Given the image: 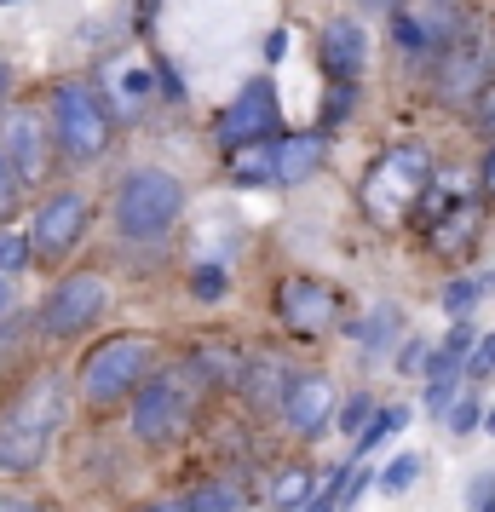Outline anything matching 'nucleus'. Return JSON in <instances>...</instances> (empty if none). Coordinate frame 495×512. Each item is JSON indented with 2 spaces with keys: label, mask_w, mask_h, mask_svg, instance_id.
Here are the masks:
<instances>
[{
  "label": "nucleus",
  "mask_w": 495,
  "mask_h": 512,
  "mask_svg": "<svg viewBox=\"0 0 495 512\" xmlns=\"http://www.w3.org/2000/svg\"><path fill=\"white\" fill-rule=\"evenodd\" d=\"M0 162L12 167V179L18 185H35L52 162V139H47V121L24 110V104H12V110H0Z\"/></svg>",
  "instance_id": "nucleus-8"
},
{
  "label": "nucleus",
  "mask_w": 495,
  "mask_h": 512,
  "mask_svg": "<svg viewBox=\"0 0 495 512\" xmlns=\"http://www.w3.org/2000/svg\"><path fill=\"white\" fill-rule=\"evenodd\" d=\"M375 415V397H363L357 392L352 403H346V409H340V432H363V420Z\"/></svg>",
  "instance_id": "nucleus-30"
},
{
  "label": "nucleus",
  "mask_w": 495,
  "mask_h": 512,
  "mask_svg": "<svg viewBox=\"0 0 495 512\" xmlns=\"http://www.w3.org/2000/svg\"><path fill=\"white\" fill-rule=\"evenodd\" d=\"M392 29H398V41L409 52H449L455 41H461V18L449 12V6H415V12H392Z\"/></svg>",
  "instance_id": "nucleus-14"
},
{
  "label": "nucleus",
  "mask_w": 495,
  "mask_h": 512,
  "mask_svg": "<svg viewBox=\"0 0 495 512\" xmlns=\"http://www.w3.org/2000/svg\"><path fill=\"white\" fill-rule=\"evenodd\" d=\"M277 305H283V323L294 334H306V340H323L340 323V288H329V282H317V277H288Z\"/></svg>",
  "instance_id": "nucleus-9"
},
{
  "label": "nucleus",
  "mask_w": 495,
  "mask_h": 512,
  "mask_svg": "<svg viewBox=\"0 0 495 512\" xmlns=\"http://www.w3.org/2000/svg\"><path fill=\"white\" fill-rule=\"evenodd\" d=\"M150 87H156V75H150V70H133V75H127V93H133V98H144Z\"/></svg>",
  "instance_id": "nucleus-38"
},
{
  "label": "nucleus",
  "mask_w": 495,
  "mask_h": 512,
  "mask_svg": "<svg viewBox=\"0 0 495 512\" xmlns=\"http://www.w3.org/2000/svg\"><path fill=\"white\" fill-rule=\"evenodd\" d=\"M490 501H495V472H478L467 484V512H484Z\"/></svg>",
  "instance_id": "nucleus-32"
},
{
  "label": "nucleus",
  "mask_w": 495,
  "mask_h": 512,
  "mask_svg": "<svg viewBox=\"0 0 495 512\" xmlns=\"http://www.w3.org/2000/svg\"><path fill=\"white\" fill-rule=\"evenodd\" d=\"M403 426H409V409H403V403H386V409H375V415L363 420V432H357V455H369V449H380L386 438H398Z\"/></svg>",
  "instance_id": "nucleus-21"
},
{
  "label": "nucleus",
  "mask_w": 495,
  "mask_h": 512,
  "mask_svg": "<svg viewBox=\"0 0 495 512\" xmlns=\"http://www.w3.org/2000/svg\"><path fill=\"white\" fill-rule=\"evenodd\" d=\"M438 6H449V0H438Z\"/></svg>",
  "instance_id": "nucleus-48"
},
{
  "label": "nucleus",
  "mask_w": 495,
  "mask_h": 512,
  "mask_svg": "<svg viewBox=\"0 0 495 512\" xmlns=\"http://www.w3.org/2000/svg\"><path fill=\"white\" fill-rule=\"evenodd\" d=\"M52 139H58V150L81 167L104 156V144H110V110L98 104L93 87L64 81V87L52 93Z\"/></svg>",
  "instance_id": "nucleus-6"
},
{
  "label": "nucleus",
  "mask_w": 495,
  "mask_h": 512,
  "mask_svg": "<svg viewBox=\"0 0 495 512\" xmlns=\"http://www.w3.org/2000/svg\"><path fill=\"white\" fill-rule=\"evenodd\" d=\"M271 150H277V144H242V150H236V162H231V173H236V185H265V179H271Z\"/></svg>",
  "instance_id": "nucleus-23"
},
{
  "label": "nucleus",
  "mask_w": 495,
  "mask_h": 512,
  "mask_svg": "<svg viewBox=\"0 0 495 512\" xmlns=\"http://www.w3.org/2000/svg\"><path fill=\"white\" fill-rule=\"evenodd\" d=\"M6 311H12V282L0 277V317H6Z\"/></svg>",
  "instance_id": "nucleus-43"
},
{
  "label": "nucleus",
  "mask_w": 495,
  "mask_h": 512,
  "mask_svg": "<svg viewBox=\"0 0 495 512\" xmlns=\"http://www.w3.org/2000/svg\"><path fill=\"white\" fill-rule=\"evenodd\" d=\"M311 495H317V484H311V466H283V472H277V489H271L277 512L311 507Z\"/></svg>",
  "instance_id": "nucleus-22"
},
{
  "label": "nucleus",
  "mask_w": 495,
  "mask_h": 512,
  "mask_svg": "<svg viewBox=\"0 0 495 512\" xmlns=\"http://www.w3.org/2000/svg\"><path fill=\"white\" fill-rule=\"evenodd\" d=\"M323 64H329L340 81H357L363 64H369V35L357 18H329L323 24Z\"/></svg>",
  "instance_id": "nucleus-15"
},
{
  "label": "nucleus",
  "mask_w": 495,
  "mask_h": 512,
  "mask_svg": "<svg viewBox=\"0 0 495 512\" xmlns=\"http://www.w3.org/2000/svg\"><path fill=\"white\" fill-rule=\"evenodd\" d=\"M484 432H490V438H495V409H490V415H484Z\"/></svg>",
  "instance_id": "nucleus-44"
},
{
  "label": "nucleus",
  "mask_w": 495,
  "mask_h": 512,
  "mask_svg": "<svg viewBox=\"0 0 495 512\" xmlns=\"http://www.w3.org/2000/svg\"><path fill=\"white\" fill-rule=\"evenodd\" d=\"M12 202H18V179H12V167L0 162V219L12 213Z\"/></svg>",
  "instance_id": "nucleus-35"
},
{
  "label": "nucleus",
  "mask_w": 495,
  "mask_h": 512,
  "mask_svg": "<svg viewBox=\"0 0 495 512\" xmlns=\"http://www.w3.org/2000/svg\"><path fill=\"white\" fill-rule=\"evenodd\" d=\"M472 121H478V133L495 139V87H484V93L472 98Z\"/></svg>",
  "instance_id": "nucleus-33"
},
{
  "label": "nucleus",
  "mask_w": 495,
  "mask_h": 512,
  "mask_svg": "<svg viewBox=\"0 0 495 512\" xmlns=\"http://www.w3.org/2000/svg\"><path fill=\"white\" fill-rule=\"evenodd\" d=\"M478 185H484V190H490V196H495V150H490V156H484V173H478Z\"/></svg>",
  "instance_id": "nucleus-41"
},
{
  "label": "nucleus",
  "mask_w": 495,
  "mask_h": 512,
  "mask_svg": "<svg viewBox=\"0 0 495 512\" xmlns=\"http://www.w3.org/2000/svg\"><path fill=\"white\" fill-rule=\"evenodd\" d=\"M29 236L24 231H0V277H12V271H29Z\"/></svg>",
  "instance_id": "nucleus-27"
},
{
  "label": "nucleus",
  "mask_w": 495,
  "mask_h": 512,
  "mask_svg": "<svg viewBox=\"0 0 495 512\" xmlns=\"http://www.w3.org/2000/svg\"><path fill=\"white\" fill-rule=\"evenodd\" d=\"M196 374L185 363H167V369L144 374L139 392H133V438L139 443H173L196 415Z\"/></svg>",
  "instance_id": "nucleus-3"
},
{
  "label": "nucleus",
  "mask_w": 495,
  "mask_h": 512,
  "mask_svg": "<svg viewBox=\"0 0 495 512\" xmlns=\"http://www.w3.org/2000/svg\"><path fill=\"white\" fill-rule=\"evenodd\" d=\"M421 363H426V340H409L398 351V369H421Z\"/></svg>",
  "instance_id": "nucleus-36"
},
{
  "label": "nucleus",
  "mask_w": 495,
  "mask_h": 512,
  "mask_svg": "<svg viewBox=\"0 0 495 512\" xmlns=\"http://www.w3.org/2000/svg\"><path fill=\"white\" fill-rule=\"evenodd\" d=\"M0 6H12V0H0Z\"/></svg>",
  "instance_id": "nucleus-47"
},
{
  "label": "nucleus",
  "mask_w": 495,
  "mask_h": 512,
  "mask_svg": "<svg viewBox=\"0 0 495 512\" xmlns=\"http://www.w3.org/2000/svg\"><path fill=\"white\" fill-rule=\"evenodd\" d=\"M478 420H484V403H478V392H472L467 403H455V409H449V432H455V438H467Z\"/></svg>",
  "instance_id": "nucleus-29"
},
{
  "label": "nucleus",
  "mask_w": 495,
  "mask_h": 512,
  "mask_svg": "<svg viewBox=\"0 0 495 512\" xmlns=\"http://www.w3.org/2000/svg\"><path fill=\"white\" fill-rule=\"evenodd\" d=\"M323 133H294V139H283L277 150H271V179L277 185H306L311 173L323 167Z\"/></svg>",
  "instance_id": "nucleus-16"
},
{
  "label": "nucleus",
  "mask_w": 495,
  "mask_h": 512,
  "mask_svg": "<svg viewBox=\"0 0 495 512\" xmlns=\"http://www.w3.org/2000/svg\"><path fill=\"white\" fill-rule=\"evenodd\" d=\"M478 300H484V288H478V277H455V282L444 288V311L455 317V323H467V311H472Z\"/></svg>",
  "instance_id": "nucleus-26"
},
{
  "label": "nucleus",
  "mask_w": 495,
  "mask_h": 512,
  "mask_svg": "<svg viewBox=\"0 0 495 512\" xmlns=\"http://www.w3.org/2000/svg\"><path fill=\"white\" fill-rule=\"evenodd\" d=\"M202 386H236V374H242V357L236 351H225V346H202L196 357L185 363Z\"/></svg>",
  "instance_id": "nucleus-20"
},
{
  "label": "nucleus",
  "mask_w": 495,
  "mask_h": 512,
  "mask_svg": "<svg viewBox=\"0 0 495 512\" xmlns=\"http://www.w3.org/2000/svg\"><path fill=\"white\" fill-rule=\"evenodd\" d=\"M87 231V196L81 190H58L41 202L35 213V231H29V254H47V259H64L81 242Z\"/></svg>",
  "instance_id": "nucleus-10"
},
{
  "label": "nucleus",
  "mask_w": 495,
  "mask_h": 512,
  "mask_svg": "<svg viewBox=\"0 0 495 512\" xmlns=\"http://www.w3.org/2000/svg\"><path fill=\"white\" fill-rule=\"evenodd\" d=\"M64 374L58 369H41L29 380L24 392L6 403V415H0V472H35V466L47 461L52 449V432L64 426V409H70V397H64Z\"/></svg>",
  "instance_id": "nucleus-1"
},
{
  "label": "nucleus",
  "mask_w": 495,
  "mask_h": 512,
  "mask_svg": "<svg viewBox=\"0 0 495 512\" xmlns=\"http://www.w3.org/2000/svg\"><path fill=\"white\" fill-rule=\"evenodd\" d=\"M185 213V185L167 167H133L116 190V231L127 242H156L173 231V219Z\"/></svg>",
  "instance_id": "nucleus-2"
},
{
  "label": "nucleus",
  "mask_w": 495,
  "mask_h": 512,
  "mask_svg": "<svg viewBox=\"0 0 495 512\" xmlns=\"http://www.w3.org/2000/svg\"><path fill=\"white\" fill-rule=\"evenodd\" d=\"M104 305H110V277H98V271H70V277L58 282L41 305V334L47 340H70L81 328H93L104 317Z\"/></svg>",
  "instance_id": "nucleus-7"
},
{
  "label": "nucleus",
  "mask_w": 495,
  "mask_h": 512,
  "mask_svg": "<svg viewBox=\"0 0 495 512\" xmlns=\"http://www.w3.org/2000/svg\"><path fill=\"white\" fill-rule=\"evenodd\" d=\"M438 98L444 104H455V110H467L472 98L490 87V52L472 47V41H455L449 52H438Z\"/></svg>",
  "instance_id": "nucleus-12"
},
{
  "label": "nucleus",
  "mask_w": 495,
  "mask_h": 512,
  "mask_svg": "<svg viewBox=\"0 0 495 512\" xmlns=\"http://www.w3.org/2000/svg\"><path fill=\"white\" fill-rule=\"evenodd\" d=\"M398 328H403V311L392 300H375L352 323V340H357V351H363V357H386V351L398 346Z\"/></svg>",
  "instance_id": "nucleus-18"
},
{
  "label": "nucleus",
  "mask_w": 495,
  "mask_h": 512,
  "mask_svg": "<svg viewBox=\"0 0 495 512\" xmlns=\"http://www.w3.org/2000/svg\"><path fill=\"white\" fill-rule=\"evenodd\" d=\"M144 512H179V507H144Z\"/></svg>",
  "instance_id": "nucleus-45"
},
{
  "label": "nucleus",
  "mask_w": 495,
  "mask_h": 512,
  "mask_svg": "<svg viewBox=\"0 0 495 512\" xmlns=\"http://www.w3.org/2000/svg\"><path fill=\"white\" fill-rule=\"evenodd\" d=\"M352 81H346V87H334V93H329V104H323V121H329V127H340V121H346V116H352Z\"/></svg>",
  "instance_id": "nucleus-31"
},
{
  "label": "nucleus",
  "mask_w": 495,
  "mask_h": 512,
  "mask_svg": "<svg viewBox=\"0 0 495 512\" xmlns=\"http://www.w3.org/2000/svg\"><path fill=\"white\" fill-rule=\"evenodd\" d=\"M334 403H340V392H334L329 374H288V386H283V415H288V426H294L300 438H323V426H329Z\"/></svg>",
  "instance_id": "nucleus-13"
},
{
  "label": "nucleus",
  "mask_w": 495,
  "mask_h": 512,
  "mask_svg": "<svg viewBox=\"0 0 495 512\" xmlns=\"http://www.w3.org/2000/svg\"><path fill=\"white\" fill-rule=\"evenodd\" d=\"M156 75H162V87H167V98H179V75L167 70V64H156Z\"/></svg>",
  "instance_id": "nucleus-42"
},
{
  "label": "nucleus",
  "mask_w": 495,
  "mask_h": 512,
  "mask_svg": "<svg viewBox=\"0 0 495 512\" xmlns=\"http://www.w3.org/2000/svg\"><path fill=\"white\" fill-rule=\"evenodd\" d=\"M179 512H242V489L236 484H202L196 495H185Z\"/></svg>",
  "instance_id": "nucleus-25"
},
{
  "label": "nucleus",
  "mask_w": 495,
  "mask_h": 512,
  "mask_svg": "<svg viewBox=\"0 0 495 512\" xmlns=\"http://www.w3.org/2000/svg\"><path fill=\"white\" fill-rule=\"evenodd\" d=\"M236 386H242V397H248L254 409H271V403H283L288 363H283V357H271V351H260V357H248V363H242Z\"/></svg>",
  "instance_id": "nucleus-17"
},
{
  "label": "nucleus",
  "mask_w": 495,
  "mask_h": 512,
  "mask_svg": "<svg viewBox=\"0 0 495 512\" xmlns=\"http://www.w3.org/2000/svg\"><path fill=\"white\" fill-rule=\"evenodd\" d=\"M472 236H478V202H461V208H449L444 219H432V248H438V254H461Z\"/></svg>",
  "instance_id": "nucleus-19"
},
{
  "label": "nucleus",
  "mask_w": 495,
  "mask_h": 512,
  "mask_svg": "<svg viewBox=\"0 0 495 512\" xmlns=\"http://www.w3.org/2000/svg\"><path fill=\"white\" fill-rule=\"evenodd\" d=\"M0 512H47V507L29 501V495H6V489H0Z\"/></svg>",
  "instance_id": "nucleus-37"
},
{
  "label": "nucleus",
  "mask_w": 495,
  "mask_h": 512,
  "mask_svg": "<svg viewBox=\"0 0 495 512\" xmlns=\"http://www.w3.org/2000/svg\"><path fill=\"white\" fill-rule=\"evenodd\" d=\"M484 512H495V501H490V507H484Z\"/></svg>",
  "instance_id": "nucleus-46"
},
{
  "label": "nucleus",
  "mask_w": 495,
  "mask_h": 512,
  "mask_svg": "<svg viewBox=\"0 0 495 512\" xmlns=\"http://www.w3.org/2000/svg\"><path fill=\"white\" fill-rule=\"evenodd\" d=\"M455 392H461V386H426V415H449Z\"/></svg>",
  "instance_id": "nucleus-34"
},
{
  "label": "nucleus",
  "mask_w": 495,
  "mask_h": 512,
  "mask_svg": "<svg viewBox=\"0 0 495 512\" xmlns=\"http://www.w3.org/2000/svg\"><path fill=\"white\" fill-rule=\"evenodd\" d=\"M432 156H426L421 144H398V150H386L375 167H369V179H363V208H369V219H380V225H392V219H403V213L421 202V190L432 185Z\"/></svg>",
  "instance_id": "nucleus-5"
},
{
  "label": "nucleus",
  "mask_w": 495,
  "mask_h": 512,
  "mask_svg": "<svg viewBox=\"0 0 495 512\" xmlns=\"http://www.w3.org/2000/svg\"><path fill=\"white\" fill-rule=\"evenodd\" d=\"M357 6H363V12H375V18H392V12H398V0H357Z\"/></svg>",
  "instance_id": "nucleus-40"
},
{
  "label": "nucleus",
  "mask_w": 495,
  "mask_h": 512,
  "mask_svg": "<svg viewBox=\"0 0 495 512\" xmlns=\"http://www.w3.org/2000/svg\"><path fill=\"white\" fill-rule=\"evenodd\" d=\"M150 334H110L104 346L87 351V363H81V397L93 403V409H110L121 403L127 392H139V380L150 374Z\"/></svg>",
  "instance_id": "nucleus-4"
},
{
  "label": "nucleus",
  "mask_w": 495,
  "mask_h": 512,
  "mask_svg": "<svg viewBox=\"0 0 495 512\" xmlns=\"http://www.w3.org/2000/svg\"><path fill=\"white\" fill-rule=\"evenodd\" d=\"M190 294L202 305L225 300V271H219V265H196V271H190Z\"/></svg>",
  "instance_id": "nucleus-28"
},
{
  "label": "nucleus",
  "mask_w": 495,
  "mask_h": 512,
  "mask_svg": "<svg viewBox=\"0 0 495 512\" xmlns=\"http://www.w3.org/2000/svg\"><path fill=\"white\" fill-rule=\"evenodd\" d=\"M271 127H277V87H271L265 75H254V81L236 93L231 110L219 116V144H225V150H242V144H260Z\"/></svg>",
  "instance_id": "nucleus-11"
},
{
  "label": "nucleus",
  "mask_w": 495,
  "mask_h": 512,
  "mask_svg": "<svg viewBox=\"0 0 495 512\" xmlns=\"http://www.w3.org/2000/svg\"><path fill=\"white\" fill-rule=\"evenodd\" d=\"M288 52V35L283 29H271V35H265V58H271V64H277V58H283Z\"/></svg>",
  "instance_id": "nucleus-39"
},
{
  "label": "nucleus",
  "mask_w": 495,
  "mask_h": 512,
  "mask_svg": "<svg viewBox=\"0 0 495 512\" xmlns=\"http://www.w3.org/2000/svg\"><path fill=\"white\" fill-rule=\"evenodd\" d=\"M415 478H421V455H398V461H386L375 472V489L380 495H409Z\"/></svg>",
  "instance_id": "nucleus-24"
}]
</instances>
